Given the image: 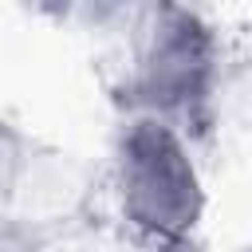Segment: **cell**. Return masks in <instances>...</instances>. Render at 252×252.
<instances>
[{
    "label": "cell",
    "mask_w": 252,
    "mask_h": 252,
    "mask_svg": "<svg viewBox=\"0 0 252 252\" xmlns=\"http://www.w3.org/2000/svg\"><path fill=\"white\" fill-rule=\"evenodd\" d=\"M217 75L220 47L201 12L177 4H158L142 12L130 67L134 114L158 118L181 138L185 130H205L213 114Z\"/></svg>",
    "instance_id": "obj_1"
},
{
    "label": "cell",
    "mask_w": 252,
    "mask_h": 252,
    "mask_svg": "<svg viewBox=\"0 0 252 252\" xmlns=\"http://www.w3.org/2000/svg\"><path fill=\"white\" fill-rule=\"evenodd\" d=\"M114 189L118 209L134 232L150 244L193 236L205 213L201 173L185 138L146 114H134L114 146Z\"/></svg>",
    "instance_id": "obj_2"
},
{
    "label": "cell",
    "mask_w": 252,
    "mask_h": 252,
    "mask_svg": "<svg viewBox=\"0 0 252 252\" xmlns=\"http://www.w3.org/2000/svg\"><path fill=\"white\" fill-rule=\"evenodd\" d=\"M146 252H205L193 236H185V240H161V244H150Z\"/></svg>",
    "instance_id": "obj_3"
}]
</instances>
